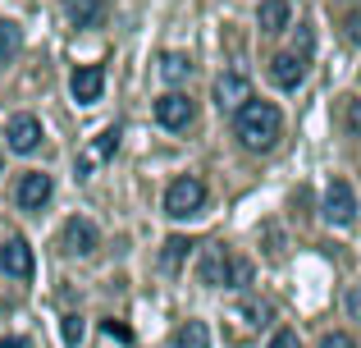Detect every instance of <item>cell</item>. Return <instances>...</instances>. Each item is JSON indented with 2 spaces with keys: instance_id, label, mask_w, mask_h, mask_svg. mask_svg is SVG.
<instances>
[{
  "instance_id": "cell-1",
  "label": "cell",
  "mask_w": 361,
  "mask_h": 348,
  "mask_svg": "<svg viewBox=\"0 0 361 348\" xmlns=\"http://www.w3.org/2000/svg\"><path fill=\"white\" fill-rule=\"evenodd\" d=\"M233 133H238V143L247 152H270L274 143H279L283 133V119H279V106H270V101H247V106L233 115Z\"/></svg>"
},
{
  "instance_id": "cell-2",
  "label": "cell",
  "mask_w": 361,
  "mask_h": 348,
  "mask_svg": "<svg viewBox=\"0 0 361 348\" xmlns=\"http://www.w3.org/2000/svg\"><path fill=\"white\" fill-rule=\"evenodd\" d=\"M202 206H206V184L197 174H183L165 188V215H174V220H188V215H197Z\"/></svg>"
},
{
  "instance_id": "cell-3",
  "label": "cell",
  "mask_w": 361,
  "mask_h": 348,
  "mask_svg": "<svg viewBox=\"0 0 361 348\" xmlns=\"http://www.w3.org/2000/svg\"><path fill=\"white\" fill-rule=\"evenodd\" d=\"M325 220L329 224H353L357 220V193H353V184L334 179V184L325 188Z\"/></svg>"
},
{
  "instance_id": "cell-4",
  "label": "cell",
  "mask_w": 361,
  "mask_h": 348,
  "mask_svg": "<svg viewBox=\"0 0 361 348\" xmlns=\"http://www.w3.org/2000/svg\"><path fill=\"white\" fill-rule=\"evenodd\" d=\"M229 270H233V261H229V252H224L220 243H211V248L202 252V261H197V280H202V284H211V289H224V284H229Z\"/></svg>"
},
{
  "instance_id": "cell-5",
  "label": "cell",
  "mask_w": 361,
  "mask_h": 348,
  "mask_svg": "<svg viewBox=\"0 0 361 348\" xmlns=\"http://www.w3.org/2000/svg\"><path fill=\"white\" fill-rule=\"evenodd\" d=\"M247 101H252V83H247V73H220V83H215V106L220 110H243Z\"/></svg>"
},
{
  "instance_id": "cell-6",
  "label": "cell",
  "mask_w": 361,
  "mask_h": 348,
  "mask_svg": "<svg viewBox=\"0 0 361 348\" xmlns=\"http://www.w3.org/2000/svg\"><path fill=\"white\" fill-rule=\"evenodd\" d=\"M101 88H106V69H101V64H82V69H73L69 92H73L78 106H92V101L101 97Z\"/></svg>"
},
{
  "instance_id": "cell-7",
  "label": "cell",
  "mask_w": 361,
  "mask_h": 348,
  "mask_svg": "<svg viewBox=\"0 0 361 348\" xmlns=\"http://www.w3.org/2000/svg\"><path fill=\"white\" fill-rule=\"evenodd\" d=\"M51 193H55V184H51V174H42V170L18 179V206H23V211H42V206L51 202Z\"/></svg>"
},
{
  "instance_id": "cell-8",
  "label": "cell",
  "mask_w": 361,
  "mask_h": 348,
  "mask_svg": "<svg viewBox=\"0 0 361 348\" xmlns=\"http://www.w3.org/2000/svg\"><path fill=\"white\" fill-rule=\"evenodd\" d=\"M0 270L14 280H27L32 275V248H27V239H5V248H0Z\"/></svg>"
},
{
  "instance_id": "cell-9",
  "label": "cell",
  "mask_w": 361,
  "mask_h": 348,
  "mask_svg": "<svg viewBox=\"0 0 361 348\" xmlns=\"http://www.w3.org/2000/svg\"><path fill=\"white\" fill-rule=\"evenodd\" d=\"M156 119L165 128H188L192 124V101H188L183 92H165V97L156 101Z\"/></svg>"
},
{
  "instance_id": "cell-10",
  "label": "cell",
  "mask_w": 361,
  "mask_h": 348,
  "mask_svg": "<svg viewBox=\"0 0 361 348\" xmlns=\"http://www.w3.org/2000/svg\"><path fill=\"white\" fill-rule=\"evenodd\" d=\"M5 138H9V147H14L18 156H27V152L42 147V124H37L32 115H14V119H9V128H5Z\"/></svg>"
},
{
  "instance_id": "cell-11",
  "label": "cell",
  "mask_w": 361,
  "mask_h": 348,
  "mask_svg": "<svg viewBox=\"0 0 361 348\" xmlns=\"http://www.w3.org/2000/svg\"><path fill=\"white\" fill-rule=\"evenodd\" d=\"M115 152H119V128H101V133H97V143H92L87 152L78 156V179H87V174L97 170L101 161H106V156H115Z\"/></svg>"
},
{
  "instance_id": "cell-12",
  "label": "cell",
  "mask_w": 361,
  "mask_h": 348,
  "mask_svg": "<svg viewBox=\"0 0 361 348\" xmlns=\"http://www.w3.org/2000/svg\"><path fill=\"white\" fill-rule=\"evenodd\" d=\"M97 224L92 220H78V215H73L69 224H64V252H73V257H92V252H97Z\"/></svg>"
},
{
  "instance_id": "cell-13",
  "label": "cell",
  "mask_w": 361,
  "mask_h": 348,
  "mask_svg": "<svg viewBox=\"0 0 361 348\" xmlns=\"http://www.w3.org/2000/svg\"><path fill=\"white\" fill-rule=\"evenodd\" d=\"M270 78L279 83V88H298V83L307 78V64H302V55H274V60H270Z\"/></svg>"
},
{
  "instance_id": "cell-14",
  "label": "cell",
  "mask_w": 361,
  "mask_h": 348,
  "mask_svg": "<svg viewBox=\"0 0 361 348\" xmlns=\"http://www.w3.org/2000/svg\"><path fill=\"white\" fill-rule=\"evenodd\" d=\"M64 14H69L73 28H97L101 14H106V5H101V0H64Z\"/></svg>"
},
{
  "instance_id": "cell-15",
  "label": "cell",
  "mask_w": 361,
  "mask_h": 348,
  "mask_svg": "<svg viewBox=\"0 0 361 348\" xmlns=\"http://www.w3.org/2000/svg\"><path fill=\"white\" fill-rule=\"evenodd\" d=\"M256 18H261L265 32H283V28H288V18H293V9H288V0H261Z\"/></svg>"
},
{
  "instance_id": "cell-16",
  "label": "cell",
  "mask_w": 361,
  "mask_h": 348,
  "mask_svg": "<svg viewBox=\"0 0 361 348\" xmlns=\"http://www.w3.org/2000/svg\"><path fill=\"white\" fill-rule=\"evenodd\" d=\"M169 348H211V335H206L202 321H183L174 330V340H169Z\"/></svg>"
},
{
  "instance_id": "cell-17",
  "label": "cell",
  "mask_w": 361,
  "mask_h": 348,
  "mask_svg": "<svg viewBox=\"0 0 361 348\" xmlns=\"http://www.w3.org/2000/svg\"><path fill=\"white\" fill-rule=\"evenodd\" d=\"M18 51H23V28L9 23V18H0V64H9Z\"/></svg>"
},
{
  "instance_id": "cell-18",
  "label": "cell",
  "mask_w": 361,
  "mask_h": 348,
  "mask_svg": "<svg viewBox=\"0 0 361 348\" xmlns=\"http://www.w3.org/2000/svg\"><path fill=\"white\" fill-rule=\"evenodd\" d=\"M160 73H165V83H183L188 73H192V60L178 55V51H165L160 55Z\"/></svg>"
},
{
  "instance_id": "cell-19",
  "label": "cell",
  "mask_w": 361,
  "mask_h": 348,
  "mask_svg": "<svg viewBox=\"0 0 361 348\" xmlns=\"http://www.w3.org/2000/svg\"><path fill=\"white\" fill-rule=\"evenodd\" d=\"M188 248H192L188 239H169L165 252H160V266H165V270H178V266H183V257H188Z\"/></svg>"
},
{
  "instance_id": "cell-20",
  "label": "cell",
  "mask_w": 361,
  "mask_h": 348,
  "mask_svg": "<svg viewBox=\"0 0 361 348\" xmlns=\"http://www.w3.org/2000/svg\"><path fill=\"white\" fill-rule=\"evenodd\" d=\"M238 316H243L247 325H252V330H261V325L270 321V307H265V303H243V307H238Z\"/></svg>"
},
{
  "instance_id": "cell-21",
  "label": "cell",
  "mask_w": 361,
  "mask_h": 348,
  "mask_svg": "<svg viewBox=\"0 0 361 348\" xmlns=\"http://www.w3.org/2000/svg\"><path fill=\"white\" fill-rule=\"evenodd\" d=\"M60 335H64V344H82V316H64Z\"/></svg>"
},
{
  "instance_id": "cell-22",
  "label": "cell",
  "mask_w": 361,
  "mask_h": 348,
  "mask_svg": "<svg viewBox=\"0 0 361 348\" xmlns=\"http://www.w3.org/2000/svg\"><path fill=\"white\" fill-rule=\"evenodd\" d=\"M247 280H252V266H247V261H233V270H229V284H233V289H243Z\"/></svg>"
},
{
  "instance_id": "cell-23",
  "label": "cell",
  "mask_w": 361,
  "mask_h": 348,
  "mask_svg": "<svg viewBox=\"0 0 361 348\" xmlns=\"http://www.w3.org/2000/svg\"><path fill=\"white\" fill-rule=\"evenodd\" d=\"M320 348H357V344H353V335H325Z\"/></svg>"
},
{
  "instance_id": "cell-24",
  "label": "cell",
  "mask_w": 361,
  "mask_h": 348,
  "mask_svg": "<svg viewBox=\"0 0 361 348\" xmlns=\"http://www.w3.org/2000/svg\"><path fill=\"white\" fill-rule=\"evenodd\" d=\"M270 348H302V344H298V335H293V330H279L270 340Z\"/></svg>"
},
{
  "instance_id": "cell-25",
  "label": "cell",
  "mask_w": 361,
  "mask_h": 348,
  "mask_svg": "<svg viewBox=\"0 0 361 348\" xmlns=\"http://www.w3.org/2000/svg\"><path fill=\"white\" fill-rule=\"evenodd\" d=\"M348 128H353V138H361V101L348 106Z\"/></svg>"
},
{
  "instance_id": "cell-26",
  "label": "cell",
  "mask_w": 361,
  "mask_h": 348,
  "mask_svg": "<svg viewBox=\"0 0 361 348\" xmlns=\"http://www.w3.org/2000/svg\"><path fill=\"white\" fill-rule=\"evenodd\" d=\"M106 335H110V340H119V344H128V340H133L128 325H119V321H106Z\"/></svg>"
},
{
  "instance_id": "cell-27",
  "label": "cell",
  "mask_w": 361,
  "mask_h": 348,
  "mask_svg": "<svg viewBox=\"0 0 361 348\" xmlns=\"http://www.w3.org/2000/svg\"><path fill=\"white\" fill-rule=\"evenodd\" d=\"M348 316H353V321H361V289H353V294H348Z\"/></svg>"
},
{
  "instance_id": "cell-28",
  "label": "cell",
  "mask_w": 361,
  "mask_h": 348,
  "mask_svg": "<svg viewBox=\"0 0 361 348\" xmlns=\"http://www.w3.org/2000/svg\"><path fill=\"white\" fill-rule=\"evenodd\" d=\"M0 348H32L23 335H0Z\"/></svg>"
},
{
  "instance_id": "cell-29",
  "label": "cell",
  "mask_w": 361,
  "mask_h": 348,
  "mask_svg": "<svg viewBox=\"0 0 361 348\" xmlns=\"http://www.w3.org/2000/svg\"><path fill=\"white\" fill-rule=\"evenodd\" d=\"M348 42H361V18H353V23H348Z\"/></svg>"
}]
</instances>
